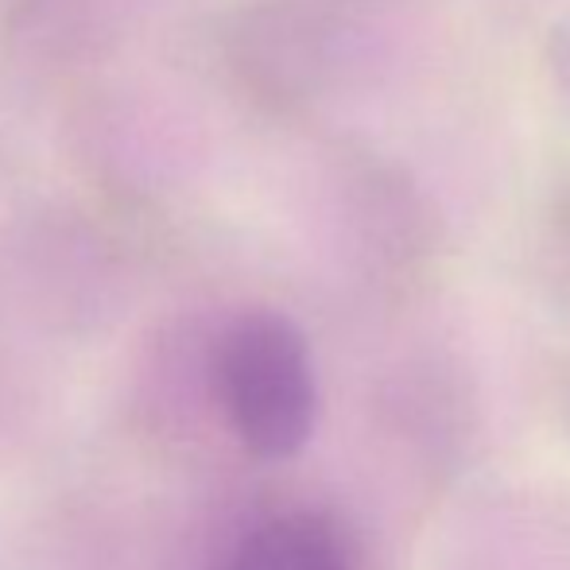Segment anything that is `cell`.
I'll list each match as a JSON object with an SVG mask.
<instances>
[{
    "mask_svg": "<svg viewBox=\"0 0 570 570\" xmlns=\"http://www.w3.org/2000/svg\"><path fill=\"white\" fill-rule=\"evenodd\" d=\"M214 51L253 114L299 125L373 67V12L353 0H245L218 23Z\"/></svg>",
    "mask_w": 570,
    "mask_h": 570,
    "instance_id": "6da1fadb",
    "label": "cell"
},
{
    "mask_svg": "<svg viewBox=\"0 0 570 570\" xmlns=\"http://www.w3.org/2000/svg\"><path fill=\"white\" fill-rule=\"evenodd\" d=\"M117 229L67 203L23 206L0 222V326L86 331L125 292Z\"/></svg>",
    "mask_w": 570,
    "mask_h": 570,
    "instance_id": "7a4b0ae2",
    "label": "cell"
},
{
    "mask_svg": "<svg viewBox=\"0 0 570 570\" xmlns=\"http://www.w3.org/2000/svg\"><path fill=\"white\" fill-rule=\"evenodd\" d=\"M210 384L229 431L253 458L287 462L318 428V373L295 318L245 307L210 342Z\"/></svg>",
    "mask_w": 570,
    "mask_h": 570,
    "instance_id": "3957f363",
    "label": "cell"
},
{
    "mask_svg": "<svg viewBox=\"0 0 570 570\" xmlns=\"http://www.w3.org/2000/svg\"><path fill=\"white\" fill-rule=\"evenodd\" d=\"M70 156L78 171L120 210L156 206L190 171L183 125L156 94L106 82V75L70 94Z\"/></svg>",
    "mask_w": 570,
    "mask_h": 570,
    "instance_id": "277c9868",
    "label": "cell"
},
{
    "mask_svg": "<svg viewBox=\"0 0 570 570\" xmlns=\"http://www.w3.org/2000/svg\"><path fill=\"white\" fill-rule=\"evenodd\" d=\"M140 12L144 0H0V67L36 90L75 94L114 67Z\"/></svg>",
    "mask_w": 570,
    "mask_h": 570,
    "instance_id": "5b68a950",
    "label": "cell"
},
{
    "mask_svg": "<svg viewBox=\"0 0 570 570\" xmlns=\"http://www.w3.org/2000/svg\"><path fill=\"white\" fill-rule=\"evenodd\" d=\"M222 570H357V551L326 512H279L240 540Z\"/></svg>",
    "mask_w": 570,
    "mask_h": 570,
    "instance_id": "8992f818",
    "label": "cell"
},
{
    "mask_svg": "<svg viewBox=\"0 0 570 570\" xmlns=\"http://www.w3.org/2000/svg\"><path fill=\"white\" fill-rule=\"evenodd\" d=\"M548 78L556 86L559 101L570 109V16L548 39Z\"/></svg>",
    "mask_w": 570,
    "mask_h": 570,
    "instance_id": "52a82bcc",
    "label": "cell"
},
{
    "mask_svg": "<svg viewBox=\"0 0 570 570\" xmlns=\"http://www.w3.org/2000/svg\"><path fill=\"white\" fill-rule=\"evenodd\" d=\"M8 148H12V140H8V125L0 120V171H4V164H8Z\"/></svg>",
    "mask_w": 570,
    "mask_h": 570,
    "instance_id": "ba28073f",
    "label": "cell"
},
{
    "mask_svg": "<svg viewBox=\"0 0 570 570\" xmlns=\"http://www.w3.org/2000/svg\"><path fill=\"white\" fill-rule=\"evenodd\" d=\"M353 4H361V8H368V12H373V8L384 4V0H353Z\"/></svg>",
    "mask_w": 570,
    "mask_h": 570,
    "instance_id": "9c48e42d",
    "label": "cell"
}]
</instances>
